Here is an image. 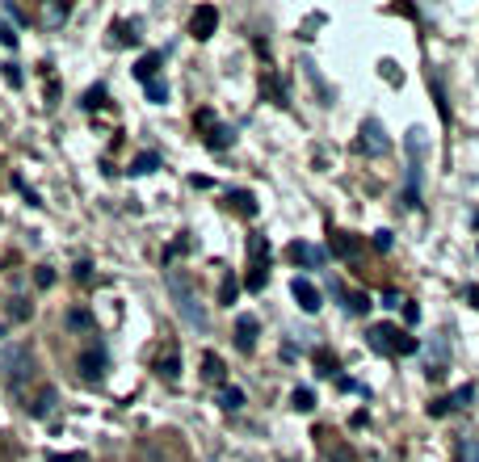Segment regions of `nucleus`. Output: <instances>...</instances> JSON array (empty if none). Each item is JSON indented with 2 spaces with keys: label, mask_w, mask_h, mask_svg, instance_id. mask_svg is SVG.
Listing matches in <instances>:
<instances>
[{
  "label": "nucleus",
  "mask_w": 479,
  "mask_h": 462,
  "mask_svg": "<svg viewBox=\"0 0 479 462\" xmlns=\"http://www.w3.org/2000/svg\"><path fill=\"white\" fill-rule=\"evenodd\" d=\"M286 257L294 261V265H303V269H320V265L328 261V252H324V248H316V244H303V240H294V244H290Z\"/></svg>",
  "instance_id": "0eeeda50"
},
{
  "label": "nucleus",
  "mask_w": 479,
  "mask_h": 462,
  "mask_svg": "<svg viewBox=\"0 0 479 462\" xmlns=\"http://www.w3.org/2000/svg\"><path fill=\"white\" fill-rule=\"evenodd\" d=\"M265 286V265H252V274H248V290H261Z\"/></svg>",
  "instance_id": "7c9ffc66"
},
{
  "label": "nucleus",
  "mask_w": 479,
  "mask_h": 462,
  "mask_svg": "<svg viewBox=\"0 0 479 462\" xmlns=\"http://www.w3.org/2000/svg\"><path fill=\"white\" fill-rule=\"evenodd\" d=\"M9 316H13V320H26V303H21V299H13V307H9Z\"/></svg>",
  "instance_id": "e433bc0d"
},
{
  "label": "nucleus",
  "mask_w": 479,
  "mask_h": 462,
  "mask_svg": "<svg viewBox=\"0 0 479 462\" xmlns=\"http://www.w3.org/2000/svg\"><path fill=\"white\" fill-rule=\"evenodd\" d=\"M290 294H294V303H298L307 316H316V311L324 307V294H320V290H316L307 277H294V281H290Z\"/></svg>",
  "instance_id": "423d86ee"
},
{
  "label": "nucleus",
  "mask_w": 479,
  "mask_h": 462,
  "mask_svg": "<svg viewBox=\"0 0 479 462\" xmlns=\"http://www.w3.org/2000/svg\"><path fill=\"white\" fill-rule=\"evenodd\" d=\"M156 168H160V156H156V151H139V156L131 160V173H135V177H147V173H156Z\"/></svg>",
  "instance_id": "a211bd4d"
},
{
  "label": "nucleus",
  "mask_w": 479,
  "mask_h": 462,
  "mask_svg": "<svg viewBox=\"0 0 479 462\" xmlns=\"http://www.w3.org/2000/svg\"><path fill=\"white\" fill-rule=\"evenodd\" d=\"M30 366H34V358H30V345H17V340L0 345V378H4V382L21 387V378L30 374Z\"/></svg>",
  "instance_id": "7ed1b4c3"
},
{
  "label": "nucleus",
  "mask_w": 479,
  "mask_h": 462,
  "mask_svg": "<svg viewBox=\"0 0 479 462\" xmlns=\"http://www.w3.org/2000/svg\"><path fill=\"white\" fill-rule=\"evenodd\" d=\"M160 59H164V55H160V50H147L144 59H139V63H135V76H139V80H156V68H160Z\"/></svg>",
  "instance_id": "f3484780"
},
{
  "label": "nucleus",
  "mask_w": 479,
  "mask_h": 462,
  "mask_svg": "<svg viewBox=\"0 0 479 462\" xmlns=\"http://www.w3.org/2000/svg\"><path fill=\"white\" fill-rule=\"evenodd\" d=\"M345 311L366 316V311H370V299H366V294H349V299H345Z\"/></svg>",
  "instance_id": "a878e982"
},
{
  "label": "nucleus",
  "mask_w": 479,
  "mask_h": 462,
  "mask_svg": "<svg viewBox=\"0 0 479 462\" xmlns=\"http://www.w3.org/2000/svg\"><path fill=\"white\" fill-rule=\"evenodd\" d=\"M290 404H294L298 412H311V408H316V391H311V387H294V395H290Z\"/></svg>",
  "instance_id": "aec40b11"
},
{
  "label": "nucleus",
  "mask_w": 479,
  "mask_h": 462,
  "mask_svg": "<svg viewBox=\"0 0 479 462\" xmlns=\"http://www.w3.org/2000/svg\"><path fill=\"white\" fill-rule=\"evenodd\" d=\"M144 89H147V101H156V105L168 101V85H164V80H147Z\"/></svg>",
  "instance_id": "b1692460"
},
{
  "label": "nucleus",
  "mask_w": 479,
  "mask_h": 462,
  "mask_svg": "<svg viewBox=\"0 0 479 462\" xmlns=\"http://www.w3.org/2000/svg\"><path fill=\"white\" fill-rule=\"evenodd\" d=\"M286 462H290V458H286Z\"/></svg>",
  "instance_id": "79ce46f5"
},
{
  "label": "nucleus",
  "mask_w": 479,
  "mask_h": 462,
  "mask_svg": "<svg viewBox=\"0 0 479 462\" xmlns=\"http://www.w3.org/2000/svg\"><path fill=\"white\" fill-rule=\"evenodd\" d=\"M80 374L85 378H101L105 374V349H85L80 353Z\"/></svg>",
  "instance_id": "9b49d317"
},
{
  "label": "nucleus",
  "mask_w": 479,
  "mask_h": 462,
  "mask_svg": "<svg viewBox=\"0 0 479 462\" xmlns=\"http://www.w3.org/2000/svg\"><path fill=\"white\" fill-rule=\"evenodd\" d=\"M316 366H320V374H336V358L328 349H320V353H316Z\"/></svg>",
  "instance_id": "c85d7f7f"
},
{
  "label": "nucleus",
  "mask_w": 479,
  "mask_h": 462,
  "mask_svg": "<svg viewBox=\"0 0 479 462\" xmlns=\"http://www.w3.org/2000/svg\"><path fill=\"white\" fill-rule=\"evenodd\" d=\"M257 332H261V323L252 320V316H239L236 320V349L239 353H252L257 349Z\"/></svg>",
  "instance_id": "6e6552de"
},
{
  "label": "nucleus",
  "mask_w": 479,
  "mask_h": 462,
  "mask_svg": "<svg viewBox=\"0 0 479 462\" xmlns=\"http://www.w3.org/2000/svg\"><path fill=\"white\" fill-rule=\"evenodd\" d=\"M0 43H4V46H17V30H13V26H0Z\"/></svg>",
  "instance_id": "c9c22d12"
},
{
  "label": "nucleus",
  "mask_w": 479,
  "mask_h": 462,
  "mask_svg": "<svg viewBox=\"0 0 479 462\" xmlns=\"http://www.w3.org/2000/svg\"><path fill=\"white\" fill-rule=\"evenodd\" d=\"M219 408H223V412H239V408H244V391H239V387H223V391H219Z\"/></svg>",
  "instance_id": "6ab92c4d"
},
{
  "label": "nucleus",
  "mask_w": 479,
  "mask_h": 462,
  "mask_svg": "<svg viewBox=\"0 0 479 462\" xmlns=\"http://www.w3.org/2000/svg\"><path fill=\"white\" fill-rule=\"evenodd\" d=\"M404 147H408V156H412V160H425L429 139H425V131H421V127H412V131H408V139H404Z\"/></svg>",
  "instance_id": "2eb2a0df"
},
{
  "label": "nucleus",
  "mask_w": 479,
  "mask_h": 462,
  "mask_svg": "<svg viewBox=\"0 0 479 462\" xmlns=\"http://www.w3.org/2000/svg\"><path fill=\"white\" fill-rule=\"evenodd\" d=\"M55 404H59V395H55V387H43V391H38V399L30 404V416H34V420H47V416L55 412Z\"/></svg>",
  "instance_id": "f8f14e48"
},
{
  "label": "nucleus",
  "mask_w": 479,
  "mask_h": 462,
  "mask_svg": "<svg viewBox=\"0 0 479 462\" xmlns=\"http://www.w3.org/2000/svg\"><path fill=\"white\" fill-rule=\"evenodd\" d=\"M458 458H463V462H479V441H475V437H463V441H458Z\"/></svg>",
  "instance_id": "393cba45"
},
{
  "label": "nucleus",
  "mask_w": 479,
  "mask_h": 462,
  "mask_svg": "<svg viewBox=\"0 0 479 462\" xmlns=\"http://www.w3.org/2000/svg\"><path fill=\"white\" fill-rule=\"evenodd\" d=\"M68 13H72L68 4H50V9H47V21H68Z\"/></svg>",
  "instance_id": "473e14b6"
},
{
  "label": "nucleus",
  "mask_w": 479,
  "mask_h": 462,
  "mask_svg": "<svg viewBox=\"0 0 479 462\" xmlns=\"http://www.w3.org/2000/svg\"><path fill=\"white\" fill-rule=\"evenodd\" d=\"M0 72H4V80H9L13 89H21V68H17V63H0Z\"/></svg>",
  "instance_id": "c756f323"
},
{
  "label": "nucleus",
  "mask_w": 479,
  "mask_h": 462,
  "mask_svg": "<svg viewBox=\"0 0 479 462\" xmlns=\"http://www.w3.org/2000/svg\"><path fill=\"white\" fill-rule=\"evenodd\" d=\"M446 408H450V399H433V404H429L433 416H446Z\"/></svg>",
  "instance_id": "4c0bfd02"
},
{
  "label": "nucleus",
  "mask_w": 479,
  "mask_h": 462,
  "mask_svg": "<svg viewBox=\"0 0 479 462\" xmlns=\"http://www.w3.org/2000/svg\"><path fill=\"white\" fill-rule=\"evenodd\" d=\"M164 286H168V294H173V303H177V316L190 323V328H206V311H202V303H198V294H193V281L181 269H168L164 274Z\"/></svg>",
  "instance_id": "f257e3e1"
},
{
  "label": "nucleus",
  "mask_w": 479,
  "mask_h": 462,
  "mask_svg": "<svg viewBox=\"0 0 479 462\" xmlns=\"http://www.w3.org/2000/svg\"><path fill=\"white\" fill-rule=\"evenodd\" d=\"M362 252V240L349 235V231H333V257H357Z\"/></svg>",
  "instance_id": "ddd939ff"
},
{
  "label": "nucleus",
  "mask_w": 479,
  "mask_h": 462,
  "mask_svg": "<svg viewBox=\"0 0 479 462\" xmlns=\"http://www.w3.org/2000/svg\"><path fill=\"white\" fill-rule=\"evenodd\" d=\"M429 378H441L446 374V336H433L429 340Z\"/></svg>",
  "instance_id": "9d476101"
},
{
  "label": "nucleus",
  "mask_w": 479,
  "mask_h": 462,
  "mask_svg": "<svg viewBox=\"0 0 479 462\" xmlns=\"http://www.w3.org/2000/svg\"><path fill=\"white\" fill-rule=\"evenodd\" d=\"M399 303H404V299H399L395 290H387V294H383V307H399Z\"/></svg>",
  "instance_id": "58836bf2"
},
{
  "label": "nucleus",
  "mask_w": 479,
  "mask_h": 462,
  "mask_svg": "<svg viewBox=\"0 0 479 462\" xmlns=\"http://www.w3.org/2000/svg\"><path fill=\"white\" fill-rule=\"evenodd\" d=\"M471 399H475V387H471V382H463V387L450 395V408H467Z\"/></svg>",
  "instance_id": "5701e85b"
},
{
  "label": "nucleus",
  "mask_w": 479,
  "mask_h": 462,
  "mask_svg": "<svg viewBox=\"0 0 479 462\" xmlns=\"http://www.w3.org/2000/svg\"><path fill=\"white\" fill-rule=\"evenodd\" d=\"M215 30H219V9H215V4H198L193 17H190V34L198 43H206Z\"/></svg>",
  "instance_id": "20e7f679"
},
{
  "label": "nucleus",
  "mask_w": 479,
  "mask_h": 462,
  "mask_svg": "<svg viewBox=\"0 0 479 462\" xmlns=\"http://www.w3.org/2000/svg\"><path fill=\"white\" fill-rule=\"evenodd\" d=\"M63 323H68L72 332H93V328H97V320L89 316V311H85V307H72V311L63 316Z\"/></svg>",
  "instance_id": "4468645a"
},
{
  "label": "nucleus",
  "mask_w": 479,
  "mask_h": 462,
  "mask_svg": "<svg viewBox=\"0 0 479 462\" xmlns=\"http://www.w3.org/2000/svg\"><path fill=\"white\" fill-rule=\"evenodd\" d=\"M50 281H55V274H50L47 265H43V269H38V286H50Z\"/></svg>",
  "instance_id": "a19ab883"
},
{
  "label": "nucleus",
  "mask_w": 479,
  "mask_h": 462,
  "mask_svg": "<svg viewBox=\"0 0 479 462\" xmlns=\"http://www.w3.org/2000/svg\"><path fill=\"white\" fill-rule=\"evenodd\" d=\"M366 340H370V349H375V353H395V358H408V353H416V349H421V340H416V336H404V332H399V328H391V323L370 328V332H366Z\"/></svg>",
  "instance_id": "f03ea898"
},
{
  "label": "nucleus",
  "mask_w": 479,
  "mask_h": 462,
  "mask_svg": "<svg viewBox=\"0 0 479 462\" xmlns=\"http://www.w3.org/2000/svg\"><path fill=\"white\" fill-rule=\"evenodd\" d=\"M156 374H160L164 382H177V378H181V353H177V345H168V349L156 358Z\"/></svg>",
  "instance_id": "1a4fd4ad"
},
{
  "label": "nucleus",
  "mask_w": 479,
  "mask_h": 462,
  "mask_svg": "<svg viewBox=\"0 0 479 462\" xmlns=\"http://www.w3.org/2000/svg\"><path fill=\"white\" fill-rule=\"evenodd\" d=\"M50 462H89V458H85V454H55Z\"/></svg>",
  "instance_id": "ea45409f"
},
{
  "label": "nucleus",
  "mask_w": 479,
  "mask_h": 462,
  "mask_svg": "<svg viewBox=\"0 0 479 462\" xmlns=\"http://www.w3.org/2000/svg\"><path fill=\"white\" fill-rule=\"evenodd\" d=\"M80 105H85V109H101V105H105V89H101V85H97V89H89Z\"/></svg>",
  "instance_id": "cd10ccee"
},
{
  "label": "nucleus",
  "mask_w": 479,
  "mask_h": 462,
  "mask_svg": "<svg viewBox=\"0 0 479 462\" xmlns=\"http://www.w3.org/2000/svg\"><path fill=\"white\" fill-rule=\"evenodd\" d=\"M236 294H239V281H236V277H223V286H219V299L232 307V303H236Z\"/></svg>",
  "instance_id": "bb28decb"
},
{
  "label": "nucleus",
  "mask_w": 479,
  "mask_h": 462,
  "mask_svg": "<svg viewBox=\"0 0 479 462\" xmlns=\"http://www.w3.org/2000/svg\"><path fill=\"white\" fill-rule=\"evenodd\" d=\"M232 139H236V131H227V127H215V131H210V135H206V143H210V147H215V151H223V147H227V143H232Z\"/></svg>",
  "instance_id": "4be33fe9"
},
{
  "label": "nucleus",
  "mask_w": 479,
  "mask_h": 462,
  "mask_svg": "<svg viewBox=\"0 0 479 462\" xmlns=\"http://www.w3.org/2000/svg\"><path fill=\"white\" fill-rule=\"evenodd\" d=\"M391 244H395V240H391V231H375V248H379V252H391Z\"/></svg>",
  "instance_id": "2f4dec72"
},
{
  "label": "nucleus",
  "mask_w": 479,
  "mask_h": 462,
  "mask_svg": "<svg viewBox=\"0 0 479 462\" xmlns=\"http://www.w3.org/2000/svg\"><path fill=\"white\" fill-rule=\"evenodd\" d=\"M362 151H370V156H383V151H391L387 127L379 122V118H366V122H362Z\"/></svg>",
  "instance_id": "39448f33"
},
{
  "label": "nucleus",
  "mask_w": 479,
  "mask_h": 462,
  "mask_svg": "<svg viewBox=\"0 0 479 462\" xmlns=\"http://www.w3.org/2000/svg\"><path fill=\"white\" fill-rule=\"evenodd\" d=\"M421 320V307L416 303H404V323H416Z\"/></svg>",
  "instance_id": "f704fd0d"
},
{
  "label": "nucleus",
  "mask_w": 479,
  "mask_h": 462,
  "mask_svg": "<svg viewBox=\"0 0 479 462\" xmlns=\"http://www.w3.org/2000/svg\"><path fill=\"white\" fill-rule=\"evenodd\" d=\"M202 374H206L210 382H223V362H219L215 353H206V358H202Z\"/></svg>",
  "instance_id": "412c9836"
},
{
  "label": "nucleus",
  "mask_w": 479,
  "mask_h": 462,
  "mask_svg": "<svg viewBox=\"0 0 479 462\" xmlns=\"http://www.w3.org/2000/svg\"><path fill=\"white\" fill-rule=\"evenodd\" d=\"M383 76H387V80H391V85H399V80H404V76H399V68H395L391 59H387V63H383Z\"/></svg>",
  "instance_id": "72a5a7b5"
},
{
  "label": "nucleus",
  "mask_w": 479,
  "mask_h": 462,
  "mask_svg": "<svg viewBox=\"0 0 479 462\" xmlns=\"http://www.w3.org/2000/svg\"><path fill=\"white\" fill-rule=\"evenodd\" d=\"M227 202L236 206V210L244 215V219H252V215H257V198H252L248 189H232V193H227Z\"/></svg>",
  "instance_id": "dca6fc26"
}]
</instances>
